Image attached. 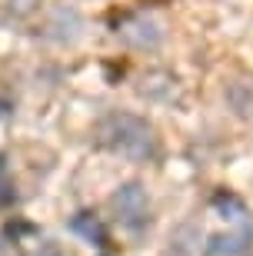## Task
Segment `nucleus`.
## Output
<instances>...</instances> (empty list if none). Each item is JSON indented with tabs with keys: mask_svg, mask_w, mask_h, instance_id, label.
I'll return each instance as SVG.
<instances>
[{
	"mask_svg": "<svg viewBox=\"0 0 253 256\" xmlns=\"http://www.w3.org/2000/svg\"><path fill=\"white\" fill-rule=\"evenodd\" d=\"M94 136L103 150H110L113 156H120L127 163H150L160 153L157 126L147 116L130 114V110H107L97 120Z\"/></svg>",
	"mask_w": 253,
	"mask_h": 256,
	"instance_id": "obj_1",
	"label": "nucleus"
},
{
	"mask_svg": "<svg viewBox=\"0 0 253 256\" xmlns=\"http://www.w3.org/2000/svg\"><path fill=\"white\" fill-rule=\"evenodd\" d=\"M113 220L120 223L127 233H143L153 223V206H150V193L140 180H127L120 183L110 196Z\"/></svg>",
	"mask_w": 253,
	"mask_h": 256,
	"instance_id": "obj_2",
	"label": "nucleus"
},
{
	"mask_svg": "<svg viewBox=\"0 0 253 256\" xmlns=\"http://www.w3.org/2000/svg\"><path fill=\"white\" fill-rule=\"evenodd\" d=\"M117 37H120L123 47L140 50V54H153V50L163 47L167 30H163V24L153 14H133V17H127L117 27Z\"/></svg>",
	"mask_w": 253,
	"mask_h": 256,
	"instance_id": "obj_3",
	"label": "nucleus"
},
{
	"mask_svg": "<svg viewBox=\"0 0 253 256\" xmlns=\"http://www.w3.org/2000/svg\"><path fill=\"white\" fill-rule=\"evenodd\" d=\"M84 34V17L74 7H57L47 20V40L54 44H77Z\"/></svg>",
	"mask_w": 253,
	"mask_h": 256,
	"instance_id": "obj_4",
	"label": "nucleus"
},
{
	"mask_svg": "<svg viewBox=\"0 0 253 256\" xmlns=\"http://www.w3.org/2000/svg\"><path fill=\"white\" fill-rule=\"evenodd\" d=\"M70 233L74 236H80L84 243H90V246H107V226H103V220L97 216L94 210H80V213H74L70 216Z\"/></svg>",
	"mask_w": 253,
	"mask_h": 256,
	"instance_id": "obj_5",
	"label": "nucleus"
},
{
	"mask_svg": "<svg viewBox=\"0 0 253 256\" xmlns=\"http://www.w3.org/2000/svg\"><path fill=\"white\" fill-rule=\"evenodd\" d=\"M253 243V230H236V233H216L210 236L203 256H246Z\"/></svg>",
	"mask_w": 253,
	"mask_h": 256,
	"instance_id": "obj_6",
	"label": "nucleus"
},
{
	"mask_svg": "<svg viewBox=\"0 0 253 256\" xmlns=\"http://www.w3.org/2000/svg\"><path fill=\"white\" fill-rule=\"evenodd\" d=\"M213 210L223 220H243V216H250L246 206H243V200L230 196V193H216V196H213Z\"/></svg>",
	"mask_w": 253,
	"mask_h": 256,
	"instance_id": "obj_7",
	"label": "nucleus"
},
{
	"mask_svg": "<svg viewBox=\"0 0 253 256\" xmlns=\"http://www.w3.org/2000/svg\"><path fill=\"white\" fill-rule=\"evenodd\" d=\"M14 180H10V170H7V163H4V156H0V206H10L14 203Z\"/></svg>",
	"mask_w": 253,
	"mask_h": 256,
	"instance_id": "obj_8",
	"label": "nucleus"
},
{
	"mask_svg": "<svg viewBox=\"0 0 253 256\" xmlns=\"http://www.w3.org/2000/svg\"><path fill=\"white\" fill-rule=\"evenodd\" d=\"M27 256H70V250H64L57 240H44L34 253H27Z\"/></svg>",
	"mask_w": 253,
	"mask_h": 256,
	"instance_id": "obj_9",
	"label": "nucleus"
},
{
	"mask_svg": "<svg viewBox=\"0 0 253 256\" xmlns=\"http://www.w3.org/2000/svg\"><path fill=\"white\" fill-rule=\"evenodd\" d=\"M7 110H10V104H7V100H0V116L7 114Z\"/></svg>",
	"mask_w": 253,
	"mask_h": 256,
	"instance_id": "obj_10",
	"label": "nucleus"
}]
</instances>
